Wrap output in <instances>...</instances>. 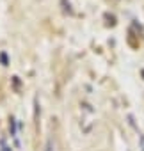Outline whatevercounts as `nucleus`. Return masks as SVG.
Returning a JSON list of instances; mask_svg holds the SVG:
<instances>
[{"label": "nucleus", "instance_id": "obj_1", "mask_svg": "<svg viewBox=\"0 0 144 151\" xmlns=\"http://www.w3.org/2000/svg\"><path fill=\"white\" fill-rule=\"evenodd\" d=\"M45 151H53V139L48 137L46 139V144H45Z\"/></svg>", "mask_w": 144, "mask_h": 151}, {"label": "nucleus", "instance_id": "obj_2", "mask_svg": "<svg viewBox=\"0 0 144 151\" xmlns=\"http://www.w3.org/2000/svg\"><path fill=\"white\" fill-rule=\"evenodd\" d=\"M0 60H2V64H4V66H7V64H9V59H7V53H6V52L0 53Z\"/></svg>", "mask_w": 144, "mask_h": 151}, {"label": "nucleus", "instance_id": "obj_3", "mask_svg": "<svg viewBox=\"0 0 144 151\" xmlns=\"http://www.w3.org/2000/svg\"><path fill=\"white\" fill-rule=\"evenodd\" d=\"M0 144H2V149H0V151H13L11 146H6V144H4V140H0Z\"/></svg>", "mask_w": 144, "mask_h": 151}, {"label": "nucleus", "instance_id": "obj_4", "mask_svg": "<svg viewBox=\"0 0 144 151\" xmlns=\"http://www.w3.org/2000/svg\"><path fill=\"white\" fill-rule=\"evenodd\" d=\"M142 77H144V69H142Z\"/></svg>", "mask_w": 144, "mask_h": 151}]
</instances>
